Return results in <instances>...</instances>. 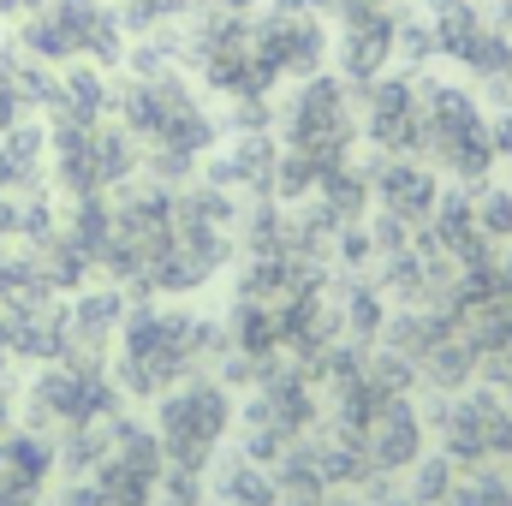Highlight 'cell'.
I'll return each mask as SVG.
<instances>
[{
  "label": "cell",
  "instance_id": "6da1fadb",
  "mask_svg": "<svg viewBox=\"0 0 512 506\" xmlns=\"http://www.w3.org/2000/svg\"><path fill=\"white\" fill-rule=\"evenodd\" d=\"M126 18L114 0H42L30 18H18V48L42 66H126Z\"/></svg>",
  "mask_w": 512,
  "mask_h": 506
},
{
  "label": "cell",
  "instance_id": "7a4b0ae2",
  "mask_svg": "<svg viewBox=\"0 0 512 506\" xmlns=\"http://www.w3.org/2000/svg\"><path fill=\"white\" fill-rule=\"evenodd\" d=\"M215 346L209 322L191 310H131L120 322V387L155 399L191 376V364Z\"/></svg>",
  "mask_w": 512,
  "mask_h": 506
},
{
  "label": "cell",
  "instance_id": "3957f363",
  "mask_svg": "<svg viewBox=\"0 0 512 506\" xmlns=\"http://www.w3.org/2000/svg\"><path fill=\"white\" fill-rule=\"evenodd\" d=\"M417 96H423L417 155H429V167H441L447 179H489L501 149H495V120L483 114V102L465 84H441V78H423Z\"/></svg>",
  "mask_w": 512,
  "mask_h": 506
},
{
  "label": "cell",
  "instance_id": "277c9868",
  "mask_svg": "<svg viewBox=\"0 0 512 506\" xmlns=\"http://www.w3.org/2000/svg\"><path fill=\"white\" fill-rule=\"evenodd\" d=\"M143 149L120 120L96 126H48V173L66 197H108L114 185L137 179Z\"/></svg>",
  "mask_w": 512,
  "mask_h": 506
},
{
  "label": "cell",
  "instance_id": "5b68a950",
  "mask_svg": "<svg viewBox=\"0 0 512 506\" xmlns=\"http://www.w3.org/2000/svg\"><path fill=\"white\" fill-rule=\"evenodd\" d=\"M233 429V399L215 387V381H179L161 393V417H155V441H161V459L173 471H203L215 459V447L227 441Z\"/></svg>",
  "mask_w": 512,
  "mask_h": 506
},
{
  "label": "cell",
  "instance_id": "8992f818",
  "mask_svg": "<svg viewBox=\"0 0 512 506\" xmlns=\"http://www.w3.org/2000/svg\"><path fill=\"white\" fill-rule=\"evenodd\" d=\"M251 48L268 84H280V78L298 84L328 66V24L310 0H274V12L251 24Z\"/></svg>",
  "mask_w": 512,
  "mask_h": 506
},
{
  "label": "cell",
  "instance_id": "52a82bcc",
  "mask_svg": "<svg viewBox=\"0 0 512 506\" xmlns=\"http://www.w3.org/2000/svg\"><path fill=\"white\" fill-rule=\"evenodd\" d=\"M114 411V381L102 376L96 364H72L54 358L36 387H30V417L36 423H60V429H96Z\"/></svg>",
  "mask_w": 512,
  "mask_h": 506
},
{
  "label": "cell",
  "instance_id": "ba28073f",
  "mask_svg": "<svg viewBox=\"0 0 512 506\" xmlns=\"http://www.w3.org/2000/svg\"><path fill=\"white\" fill-rule=\"evenodd\" d=\"M334 18H340V30L328 36V48L346 72V84H376L399 60V12L393 6H346Z\"/></svg>",
  "mask_w": 512,
  "mask_h": 506
},
{
  "label": "cell",
  "instance_id": "9c48e42d",
  "mask_svg": "<svg viewBox=\"0 0 512 506\" xmlns=\"http://www.w3.org/2000/svg\"><path fill=\"white\" fill-rule=\"evenodd\" d=\"M364 137L387 149V155H417V137H423V96H417V78H376L364 84Z\"/></svg>",
  "mask_w": 512,
  "mask_h": 506
},
{
  "label": "cell",
  "instance_id": "30bf717a",
  "mask_svg": "<svg viewBox=\"0 0 512 506\" xmlns=\"http://www.w3.org/2000/svg\"><path fill=\"white\" fill-rule=\"evenodd\" d=\"M304 417H310V393H304V381L298 376L268 381V387L256 393V405H251V447L256 453L286 447V441L304 429Z\"/></svg>",
  "mask_w": 512,
  "mask_h": 506
},
{
  "label": "cell",
  "instance_id": "8fae6325",
  "mask_svg": "<svg viewBox=\"0 0 512 506\" xmlns=\"http://www.w3.org/2000/svg\"><path fill=\"white\" fill-rule=\"evenodd\" d=\"M376 197L387 203L393 221H429L435 215V173L411 155H393L376 179Z\"/></svg>",
  "mask_w": 512,
  "mask_h": 506
},
{
  "label": "cell",
  "instance_id": "7c38bea8",
  "mask_svg": "<svg viewBox=\"0 0 512 506\" xmlns=\"http://www.w3.org/2000/svg\"><path fill=\"white\" fill-rule=\"evenodd\" d=\"M120 322H126V304L102 286V292H78L72 304H66V352L78 346V352H102L114 334H120Z\"/></svg>",
  "mask_w": 512,
  "mask_h": 506
},
{
  "label": "cell",
  "instance_id": "4fadbf2b",
  "mask_svg": "<svg viewBox=\"0 0 512 506\" xmlns=\"http://www.w3.org/2000/svg\"><path fill=\"white\" fill-rule=\"evenodd\" d=\"M48 471H54V447L42 435H6L0 441V489L36 501V489L48 483Z\"/></svg>",
  "mask_w": 512,
  "mask_h": 506
},
{
  "label": "cell",
  "instance_id": "5bb4252c",
  "mask_svg": "<svg viewBox=\"0 0 512 506\" xmlns=\"http://www.w3.org/2000/svg\"><path fill=\"white\" fill-rule=\"evenodd\" d=\"M42 0H0V24H18V18H30Z\"/></svg>",
  "mask_w": 512,
  "mask_h": 506
},
{
  "label": "cell",
  "instance_id": "9a60e30c",
  "mask_svg": "<svg viewBox=\"0 0 512 506\" xmlns=\"http://www.w3.org/2000/svg\"><path fill=\"white\" fill-rule=\"evenodd\" d=\"M501 30H507V36H512V0H507V18H501Z\"/></svg>",
  "mask_w": 512,
  "mask_h": 506
}]
</instances>
